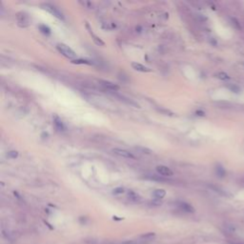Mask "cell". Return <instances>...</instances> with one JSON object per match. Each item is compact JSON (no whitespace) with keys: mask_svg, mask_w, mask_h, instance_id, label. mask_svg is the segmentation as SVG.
Segmentation results:
<instances>
[{"mask_svg":"<svg viewBox=\"0 0 244 244\" xmlns=\"http://www.w3.org/2000/svg\"><path fill=\"white\" fill-rule=\"evenodd\" d=\"M56 49L58 50V52L61 53V55H64L65 57H67V58L72 59V60L77 59V55H76L75 52L69 47V46H67L66 44H63V43L57 44Z\"/></svg>","mask_w":244,"mask_h":244,"instance_id":"1","label":"cell"},{"mask_svg":"<svg viewBox=\"0 0 244 244\" xmlns=\"http://www.w3.org/2000/svg\"><path fill=\"white\" fill-rule=\"evenodd\" d=\"M42 7H43V9L46 10L47 11H49L50 13L52 14L53 16H55L57 17L58 19H64V16H63V13H61V11L57 9L56 7H55L53 5H52V4H43L42 5Z\"/></svg>","mask_w":244,"mask_h":244,"instance_id":"2","label":"cell"},{"mask_svg":"<svg viewBox=\"0 0 244 244\" xmlns=\"http://www.w3.org/2000/svg\"><path fill=\"white\" fill-rule=\"evenodd\" d=\"M112 152H113L114 155H116L118 156H121V157H124V158H132V159H135V155H133L132 152H130L127 150H124V149H120V148H114L112 150Z\"/></svg>","mask_w":244,"mask_h":244,"instance_id":"3","label":"cell"},{"mask_svg":"<svg viewBox=\"0 0 244 244\" xmlns=\"http://www.w3.org/2000/svg\"><path fill=\"white\" fill-rule=\"evenodd\" d=\"M155 170L157 172V174L162 175V177H172V175H174V172L167 166L158 165V166H156Z\"/></svg>","mask_w":244,"mask_h":244,"instance_id":"4","label":"cell"},{"mask_svg":"<svg viewBox=\"0 0 244 244\" xmlns=\"http://www.w3.org/2000/svg\"><path fill=\"white\" fill-rule=\"evenodd\" d=\"M86 28L88 29V32H89L90 35L92 36V38H93V40L94 41L95 44L99 45V46H105V42L103 41L102 39H100V38H99L97 35H95V34L93 33V30L90 28V25H89V23L88 22H86Z\"/></svg>","mask_w":244,"mask_h":244,"instance_id":"5","label":"cell"},{"mask_svg":"<svg viewBox=\"0 0 244 244\" xmlns=\"http://www.w3.org/2000/svg\"><path fill=\"white\" fill-rule=\"evenodd\" d=\"M100 83L102 84V86H104L106 89H108L110 91L116 92L119 90V86L111 81H108V80H100Z\"/></svg>","mask_w":244,"mask_h":244,"instance_id":"6","label":"cell"},{"mask_svg":"<svg viewBox=\"0 0 244 244\" xmlns=\"http://www.w3.org/2000/svg\"><path fill=\"white\" fill-rule=\"evenodd\" d=\"M131 66L133 67V70H135L137 72H149L152 71L150 68H148L146 66H144V65L137 63V62H132Z\"/></svg>","mask_w":244,"mask_h":244,"instance_id":"7","label":"cell"},{"mask_svg":"<svg viewBox=\"0 0 244 244\" xmlns=\"http://www.w3.org/2000/svg\"><path fill=\"white\" fill-rule=\"evenodd\" d=\"M166 196V191L164 189H156L152 192V196H154L155 199L160 200L164 198Z\"/></svg>","mask_w":244,"mask_h":244,"instance_id":"8","label":"cell"},{"mask_svg":"<svg viewBox=\"0 0 244 244\" xmlns=\"http://www.w3.org/2000/svg\"><path fill=\"white\" fill-rule=\"evenodd\" d=\"M128 198L131 201L137 202V201L140 200L141 197L139 196L138 194H136L135 192H133V191H129V192H128Z\"/></svg>","mask_w":244,"mask_h":244,"instance_id":"9","label":"cell"},{"mask_svg":"<svg viewBox=\"0 0 244 244\" xmlns=\"http://www.w3.org/2000/svg\"><path fill=\"white\" fill-rule=\"evenodd\" d=\"M178 205H179V207H180L182 210H184L185 212L192 213V212H194V208L192 207V206H191L190 204L187 203V202H179Z\"/></svg>","mask_w":244,"mask_h":244,"instance_id":"10","label":"cell"},{"mask_svg":"<svg viewBox=\"0 0 244 244\" xmlns=\"http://www.w3.org/2000/svg\"><path fill=\"white\" fill-rule=\"evenodd\" d=\"M18 22L20 23H23V27H25L28 25V22H29V19H28V16L25 14V13H22V15H18Z\"/></svg>","mask_w":244,"mask_h":244,"instance_id":"11","label":"cell"},{"mask_svg":"<svg viewBox=\"0 0 244 244\" xmlns=\"http://www.w3.org/2000/svg\"><path fill=\"white\" fill-rule=\"evenodd\" d=\"M135 150H137L139 152H141V154H146V155H151L152 154V150H150V149H148V148H145V147H142V146H137L135 148Z\"/></svg>","mask_w":244,"mask_h":244,"instance_id":"12","label":"cell"},{"mask_svg":"<svg viewBox=\"0 0 244 244\" xmlns=\"http://www.w3.org/2000/svg\"><path fill=\"white\" fill-rule=\"evenodd\" d=\"M39 30H40V32L42 33L46 34V35H50V34H51V29H50L49 27L46 26V25H40L39 26Z\"/></svg>","mask_w":244,"mask_h":244,"instance_id":"13","label":"cell"},{"mask_svg":"<svg viewBox=\"0 0 244 244\" xmlns=\"http://www.w3.org/2000/svg\"><path fill=\"white\" fill-rule=\"evenodd\" d=\"M216 174L218 175L219 177H223L224 175H225V170H224V168L222 166H220V165H217L216 168Z\"/></svg>","mask_w":244,"mask_h":244,"instance_id":"14","label":"cell"},{"mask_svg":"<svg viewBox=\"0 0 244 244\" xmlns=\"http://www.w3.org/2000/svg\"><path fill=\"white\" fill-rule=\"evenodd\" d=\"M55 128L57 130H59V131H62V130H64V126H63L62 121H61L58 117H55Z\"/></svg>","mask_w":244,"mask_h":244,"instance_id":"15","label":"cell"},{"mask_svg":"<svg viewBox=\"0 0 244 244\" xmlns=\"http://www.w3.org/2000/svg\"><path fill=\"white\" fill-rule=\"evenodd\" d=\"M124 192H125V189L123 188V187H117V188L113 190V194H123Z\"/></svg>","mask_w":244,"mask_h":244,"instance_id":"16","label":"cell"},{"mask_svg":"<svg viewBox=\"0 0 244 244\" xmlns=\"http://www.w3.org/2000/svg\"><path fill=\"white\" fill-rule=\"evenodd\" d=\"M72 63H74V64H91V62H89V61L85 60V59H74V60H72Z\"/></svg>","mask_w":244,"mask_h":244,"instance_id":"17","label":"cell"},{"mask_svg":"<svg viewBox=\"0 0 244 244\" xmlns=\"http://www.w3.org/2000/svg\"><path fill=\"white\" fill-rule=\"evenodd\" d=\"M7 156L10 158H16L18 156V152L17 151H10L7 154Z\"/></svg>","mask_w":244,"mask_h":244,"instance_id":"18","label":"cell"},{"mask_svg":"<svg viewBox=\"0 0 244 244\" xmlns=\"http://www.w3.org/2000/svg\"><path fill=\"white\" fill-rule=\"evenodd\" d=\"M216 76L218 77L219 79H222V80H225V79H229L230 77L225 74V72H218V74H216Z\"/></svg>","mask_w":244,"mask_h":244,"instance_id":"19","label":"cell"},{"mask_svg":"<svg viewBox=\"0 0 244 244\" xmlns=\"http://www.w3.org/2000/svg\"><path fill=\"white\" fill-rule=\"evenodd\" d=\"M229 88L232 90V91H235V93H238L239 92V89L238 87H235V86H229Z\"/></svg>","mask_w":244,"mask_h":244,"instance_id":"20","label":"cell"},{"mask_svg":"<svg viewBox=\"0 0 244 244\" xmlns=\"http://www.w3.org/2000/svg\"><path fill=\"white\" fill-rule=\"evenodd\" d=\"M196 114H197V116H204V112H201V111H196Z\"/></svg>","mask_w":244,"mask_h":244,"instance_id":"21","label":"cell"}]
</instances>
